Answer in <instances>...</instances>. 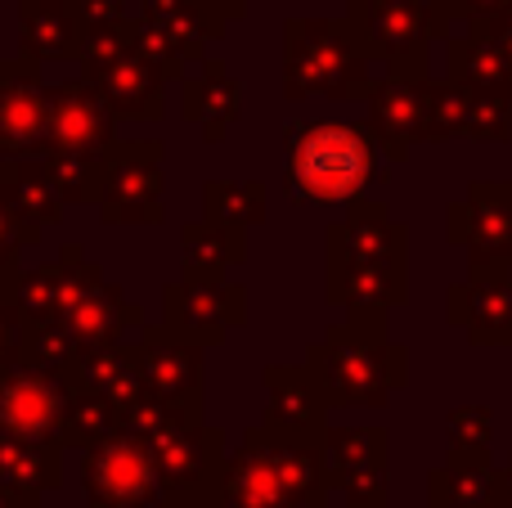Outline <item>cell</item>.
Listing matches in <instances>:
<instances>
[{
  "label": "cell",
  "instance_id": "cell-1",
  "mask_svg": "<svg viewBox=\"0 0 512 508\" xmlns=\"http://www.w3.org/2000/svg\"><path fill=\"white\" fill-rule=\"evenodd\" d=\"M364 167H369V149L360 144V135L342 131V126H319L297 149V180L315 198L351 194L360 185Z\"/></svg>",
  "mask_w": 512,
  "mask_h": 508
},
{
  "label": "cell",
  "instance_id": "cell-2",
  "mask_svg": "<svg viewBox=\"0 0 512 508\" xmlns=\"http://www.w3.org/2000/svg\"><path fill=\"white\" fill-rule=\"evenodd\" d=\"M23 32L32 50L63 54L77 45L81 18L72 9V0H23Z\"/></svg>",
  "mask_w": 512,
  "mask_h": 508
},
{
  "label": "cell",
  "instance_id": "cell-3",
  "mask_svg": "<svg viewBox=\"0 0 512 508\" xmlns=\"http://www.w3.org/2000/svg\"><path fill=\"white\" fill-rule=\"evenodd\" d=\"M459 5L481 9V14H486V9H504V5H512V0H459Z\"/></svg>",
  "mask_w": 512,
  "mask_h": 508
},
{
  "label": "cell",
  "instance_id": "cell-4",
  "mask_svg": "<svg viewBox=\"0 0 512 508\" xmlns=\"http://www.w3.org/2000/svg\"><path fill=\"white\" fill-rule=\"evenodd\" d=\"M216 5H230V9H239V5H243V0H216Z\"/></svg>",
  "mask_w": 512,
  "mask_h": 508
}]
</instances>
